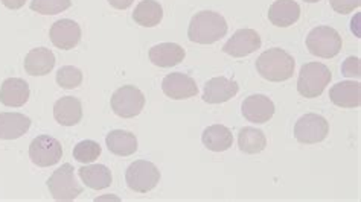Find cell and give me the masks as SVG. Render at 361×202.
<instances>
[{
    "label": "cell",
    "instance_id": "cell-29",
    "mask_svg": "<svg viewBox=\"0 0 361 202\" xmlns=\"http://www.w3.org/2000/svg\"><path fill=\"white\" fill-rule=\"evenodd\" d=\"M71 0H32L31 9L43 15H55L71 8Z\"/></svg>",
    "mask_w": 361,
    "mask_h": 202
},
{
    "label": "cell",
    "instance_id": "cell-24",
    "mask_svg": "<svg viewBox=\"0 0 361 202\" xmlns=\"http://www.w3.org/2000/svg\"><path fill=\"white\" fill-rule=\"evenodd\" d=\"M78 173L84 184L93 190L107 189L113 181L110 169L104 165L82 166L81 169H78Z\"/></svg>",
    "mask_w": 361,
    "mask_h": 202
},
{
    "label": "cell",
    "instance_id": "cell-17",
    "mask_svg": "<svg viewBox=\"0 0 361 202\" xmlns=\"http://www.w3.org/2000/svg\"><path fill=\"white\" fill-rule=\"evenodd\" d=\"M31 119L22 113H0V139L16 140L30 131Z\"/></svg>",
    "mask_w": 361,
    "mask_h": 202
},
{
    "label": "cell",
    "instance_id": "cell-5",
    "mask_svg": "<svg viewBox=\"0 0 361 202\" xmlns=\"http://www.w3.org/2000/svg\"><path fill=\"white\" fill-rule=\"evenodd\" d=\"M341 37L334 27L317 26L307 37V47L311 55L334 58L341 51Z\"/></svg>",
    "mask_w": 361,
    "mask_h": 202
},
{
    "label": "cell",
    "instance_id": "cell-8",
    "mask_svg": "<svg viewBox=\"0 0 361 202\" xmlns=\"http://www.w3.org/2000/svg\"><path fill=\"white\" fill-rule=\"evenodd\" d=\"M329 122L320 114L308 113L294 125V137L299 143L314 144L320 143L328 137Z\"/></svg>",
    "mask_w": 361,
    "mask_h": 202
},
{
    "label": "cell",
    "instance_id": "cell-15",
    "mask_svg": "<svg viewBox=\"0 0 361 202\" xmlns=\"http://www.w3.org/2000/svg\"><path fill=\"white\" fill-rule=\"evenodd\" d=\"M30 85L22 78H8L0 87V102L6 107H23L30 99Z\"/></svg>",
    "mask_w": 361,
    "mask_h": 202
},
{
    "label": "cell",
    "instance_id": "cell-10",
    "mask_svg": "<svg viewBox=\"0 0 361 202\" xmlns=\"http://www.w3.org/2000/svg\"><path fill=\"white\" fill-rule=\"evenodd\" d=\"M161 90H164L168 98L174 101H182L194 98L198 93V87L194 78H191L189 75L176 72L165 76L164 81H161Z\"/></svg>",
    "mask_w": 361,
    "mask_h": 202
},
{
    "label": "cell",
    "instance_id": "cell-4",
    "mask_svg": "<svg viewBox=\"0 0 361 202\" xmlns=\"http://www.w3.org/2000/svg\"><path fill=\"white\" fill-rule=\"evenodd\" d=\"M73 166L66 163L61 168L54 170L51 178L47 179L51 195L56 201H73L82 194V186L75 178Z\"/></svg>",
    "mask_w": 361,
    "mask_h": 202
},
{
    "label": "cell",
    "instance_id": "cell-23",
    "mask_svg": "<svg viewBox=\"0 0 361 202\" xmlns=\"http://www.w3.org/2000/svg\"><path fill=\"white\" fill-rule=\"evenodd\" d=\"M202 141L209 151L214 152H224L232 146L233 136L232 131L224 127V125H212L204 130Z\"/></svg>",
    "mask_w": 361,
    "mask_h": 202
},
{
    "label": "cell",
    "instance_id": "cell-21",
    "mask_svg": "<svg viewBox=\"0 0 361 202\" xmlns=\"http://www.w3.org/2000/svg\"><path fill=\"white\" fill-rule=\"evenodd\" d=\"M55 65V55L46 47H37L25 56V70L31 76H44L51 73Z\"/></svg>",
    "mask_w": 361,
    "mask_h": 202
},
{
    "label": "cell",
    "instance_id": "cell-28",
    "mask_svg": "<svg viewBox=\"0 0 361 202\" xmlns=\"http://www.w3.org/2000/svg\"><path fill=\"white\" fill-rule=\"evenodd\" d=\"M82 82V72L73 65H63L56 72V84L66 90H73Z\"/></svg>",
    "mask_w": 361,
    "mask_h": 202
},
{
    "label": "cell",
    "instance_id": "cell-6",
    "mask_svg": "<svg viewBox=\"0 0 361 202\" xmlns=\"http://www.w3.org/2000/svg\"><path fill=\"white\" fill-rule=\"evenodd\" d=\"M145 107V96L135 85H123L111 96V110L119 118H136Z\"/></svg>",
    "mask_w": 361,
    "mask_h": 202
},
{
    "label": "cell",
    "instance_id": "cell-26",
    "mask_svg": "<svg viewBox=\"0 0 361 202\" xmlns=\"http://www.w3.org/2000/svg\"><path fill=\"white\" fill-rule=\"evenodd\" d=\"M238 146L244 153H259L267 146V139L261 130L245 127L238 134Z\"/></svg>",
    "mask_w": 361,
    "mask_h": 202
},
{
    "label": "cell",
    "instance_id": "cell-18",
    "mask_svg": "<svg viewBox=\"0 0 361 202\" xmlns=\"http://www.w3.org/2000/svg\"><path fill=\"white\" fill-rule=\"evenodd\" d=\"M300 17V6L294 0H276L269 8V20L278 27H288Z\"/></svg>",
    "mask_w": 361,
    "mask_h": 202
},
{
    "label": "cell",
    "instance_id": "cell-30",
    "mask_svg": "<svg viewBox=\"0 0 361 202\" xmlns=\"http://www.w3.org/2000/svg\"><path fill=\"white\" fill-rule=\"evenodd\" d=\"M332 9L338 14H349L353 13L361 5V0H329Z\"/></svg>",
    "mask_w": 361,
    "mask_h": 202
},
{
    "label": "cell",
    "instance_id": "cell-25",
    "mask_svg": "<svg viewBox=\"0 0 361 202\" xmlns=\"http://www.w3.org/2000/svg\"><path fill=\"white\" fill-rule=\"evenodd\" d=\"M161 18H164V9L156 0H142L133 13V20L145 27L157 26Z\"/></svg>",
    "mask_w": 361,
    "mask_h": 202
},
{
    "label": "cell",
    "instance_id": "cell-19",
    "mask_svg": "<svg viewBox=\"0 0 361 202\" xmlns=\"http://www.w3.org/2000/svg\"><path fill=\"white\" fill-rule=\"evenodd\" d=\"M54 118L63 127H73L82 119V105L73 96H64L54 105Z\"/></svg>",
    "mask_w": 361,
    "mask_h": 202
},
{
    "label": "cell",
    "instance_id": "cell-11",
    "mask_svg": "<svg viewBox=\"0 0 361 202\" xmlns=\"http://www.w3.org/2000/svg\"><path fill=\"white\" fill-rule=\"evenodd\" d=\"M261 37L253 29H240L223 47L224 53L233 58H243L261 49Z\"/></svg>",
    "mask_w": 361,
    "mask_h": 202
},
{
    "label": "cell",
    "instance_id": "cell-34",
    "mask_svg": "<svg viewBox=\"0 0 361 202\" xmlns=\"http://www.w3.org/2000/svg\"><path fill=\"white\" fill-rule=\"evenodd\" d=\"M305 2H308V4H317V2H320V0H305Z\"/></svg>",
    "mask_w": 361,
    "mask_h": 202
},
{
    "label": "cell",
    "instance_id": "cell-32",
    "mask_svg": "<svg viewBox=\"0 0 361 202\" xmlns=\"http://www.w3.org/2000/svg\"><path fill=\"white\" fill-rule=\"evenodd\" d=\"M133 2H135V0H109V4L116 9H127L133 5Z\"/></svg>",
    "mask_w": 361,
    "mask_h": 202
},
{
    "label": "cell",
    "instance_id": "cell-33",
    "mask_svg": "<svg viewBox=\"0 0 361 202\" xmlns=\"http://www.w3.org/2000/svg\"><path fill=\"white\" fill-rule=\"evenodd\" d=\"M2 4L8 9H20L26 4V0H2Z\"/></svg>",
    "mask_w": 361,
    "mask_h": 202
},
{
    "label": "cell",
    "instance_id": "cell-20",
    "mask_svg": "<svg viewBox=\"0 0 361 202\" xmlns=\"http://www.w3.org/2000/svg\"><path fill=\"white\" fill-rule=\"evenodd\" d=\"M185 49L177 43H160L149 49V60L159 67H174L185 60Z\"/></svg>",
    "mask_w": 361,
    "mask_h": 202
},
{
    "label": "cell",
    "instance_id": "cell-2",
    "mask_svg": "<svg viewBox=\"0 0 361 202\" xmlns=\"http://www.w3.org/2000/svg\"><path fill=\"white\" fill-rule=\"evenodd\" d=\"M294 67H296L294 58L278 47L262 52L256 60V70L264 80L271 82L288 81L294 73Z\"/></svg>",
    "mask_w": 361,
    "mask_h": 202
},
{
    "label": "cell",
    "instance_id": "cell-3",
    "mask_svg": "<svg viewBox=\"0 0 361 202\" xmlns=\"http://www.w3.org/2000/svg\"><path fill=\"white\" fill-rule=\"evenodd\" d=\"M331 70L322 63H307L302 65L299 80H298V91L303 98H319L325 91L326 85L331 82Z\"/></svg>",
    "mask_w": 361,
    "mask_h": 202
},
{
    "label": "cell",
    "instance_id": "cell-12",
    "mask_svg": "<svg viewBox=\"0 0 361 202\" xmlns=\"http://www.w3.org/2000/svg\"><path fill=\"white\" fill-rule=\"evenodd\" d=\"M51 42L61 51H71L81 40V27L71 18H61L51 27Z\"/></svg>",
    "mask_w": 361,
    "mask_h": 202
},
{
    "label": "cell",
    "instance_id": "cell-13",
    "mask_svg": "<svg viewBox=\"0 0 361 202\" xmlns=\"http://www.w3.org/2000/svg\"><path fill=\"white\" fill-rule=\"evenodd\" d=\"M241 111L244 118L253 123H265L269 122L274 114V103L270 98L264 94H252L245 98Z\"/></svg>",
    "mask_w": 361,
    "mask_h": 202
},
{
    "label": "cell",
    "instance_id": "cell-31",
    "mask_svg": "<svg viewBox=\"0 0 361 202\" xmlns=\"http://www.w3.org/2000/svg\"><path fill=\"white\" fill-rule=\"evenodd\" d=\"M341 73L348 78H360V60L357 56H349L345 60L343 65H341Z\"/></svg>",
    "mask_w": 361,
    "mask_h": 202
},
{
    "label": "cell",
    "instance_id": "cell-14",
    "mask_svg": "<svg viewBox=\"0 0 361 202\" xmlns=\"http://www.w3.org/2000/svg\"><path fill=\"white\" fill-rule=\"evenodd\" d=\"M238 90V82L226 78V76H218V78H212L206 82L203 99L207 103H223L235 98Z\"/></svg>",
    "mask_w": 361,
    "mask_h": 202
},
{
    "label": "cell",
    "instance_id": "cell-27",
    "mask_svg": "<svg viewBox=\"0 0 361 202\" xmlns=\"http://www.w3.org/2000/svg\"><path fill=\"white\" fill-rule=\"evenodd\" d=\"M101 156L99 143L93 140H82L73 148V158L82 163V165H90Z\"/></svg>",
    "mask_w": 361,
    "mask_h": 202
},
{
    "label": "cell",
    "instance_id": "cell-9",
    "mask_svg": "<svg viewBox=\"0 0 361 202\" xmlns=\"http://www.w3.org/2000/svg\"><path fill=\"white\" fill-rule=\"evenodd\" d=\"M63 157L61 143L51 136H39L31 141L30 158L34 165L49 168L59 163Z\"/></svg>",
    "mask_w": 361,
    "mask_h": 202
},
{
    "label": "cell",
    "instance_id": "cell-7",
    "mask_svg": "<svg viewBox=\"0 0 361 202\" xmlns=\"http://www.w3.org/2000/svg\"><path fill=\"white\" fill-rule=\"evenodd\" d=\"M127 186L137 191V194H147L153 190L160 181V172L154 163L147 160H137L128 166L126 172Z\"/></svg>",
    "mask_w": 361,
    "mask_h": 202
},
{
    "label": "cell",
    "instance_id": "cell-16",
    "mask_svg": "<svg viewBox=\"0 0 361 202\" xmlns=\"http://www.w3.org/2000/svg\"><path fill=\"white\" fill-rule=\"evenodd\" d=\"M331 102L340 108H357L361 103V84L354 81H343L331 87Z\"/></svg>",
    "mask_w": 361,
    "mask_h": 202
},
{
    "label": "cell",
    "instance_id": "cell-22",
    "mask_svg": "<svg viewBox=\"0 0 361 202\" xmlns=\"http://www.w3.org/2000/svg\"><path fill=\"white\" fill-rule=\"evenodd\" d=\"M107 148L119 157H130L137 151V139L135 134L122 130H115L107 134Z\"/></svg>",
    "mask_w": 361,
    "mask_h": 202
},
{
    "label": "cell",
    "instance_id": "cell-1",
    "mask_svg": "<svg viewBox=\"0 0 361 202\" xmlns=\"http://www.w3.org/2000/svg\"><path fill=\"white\" fill-rule=\"evenodd\" d=\"M227 34L224 17L214 11L197 13L188 27V37L192 43L214 44Z\"/></svg>",
    "mask_w": 361,
    "mask_h": 202
}]
</instances>
